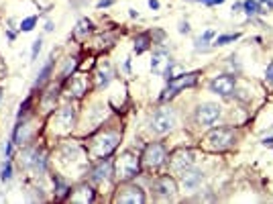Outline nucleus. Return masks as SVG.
I'll use <instances>...</instances> for the list:
<instances>
[{
	"label": "nucleus",
	"mask_w": 273,
	"mask_h": 204,
	"mask_svg": "<svg viewBox=\"0 0 273 204\" xmlns=\"http://www.w3.org/2000/svg\"><path fill=\"white\" fill-rule=\"evenodd\" d=\"M114 172H116L118 180H131V178H135L136 172H139V157H136L135 153H131V151H125L123 155L116 159Z\"/></svg>",
	"instance_id": "1"
},
{
	"label": "nucleus",
	"mask_w": 273,
	"mask_h": 204,
	"mask_svg": "<svg viewBox=\"0 0 273 204\" xmlns=\"http://www.w3.org/2000/svg\"><path fill=\"white\" fill-rule=\"evenodd\" d=\"M176 127V112L172 108H163L157 110L155 116L151 118V131L157 133V135H165Z\"/></svg>",
	"instance_id": "2"
},
{
	"label": "nucleus",
	"mask_w": 273,
	"mask_h": 204,
	"mask_svg": "<svg viewBox=\"0 0 273 204\" xmlns=\"http://www.w3.org/2000/svg\"><path fill=\"white\" fill-rule=\"evenodd\" d=\"M118 141H121V135L114 133V131H106L104 135H100V137L96 139L94 153H96L98 157H106V155H110V153L116 149Z\"/></svg>",
	"instance_id": "3"
},
{
	"label": "nucleus",
	"mask_w": 273,
	"mask_h": 204,
	"mask_svg": "<svg viewBox=\"0 0 273 204\" xmlns=\"http://www.w3.org/2000/svg\"><path fill=\"white\" fill-rule=\"evenodd\" d=\"M196 78H198V74H183V76L172 78V80H169V84H167V88L161 94V100H169V98H174L180 90H183L187 86H194Z\"/></svg>",
	"instance_id": "4"
},
{
	"label": "nucleus",
	"mask_w": 273,
	"mask_h": 204,
	"mask_svg": "<svg viewBox=\"0 0 273 204\" xmlns=\"http://www.w3.org/2000/svg\"><path fill=\"white\" fill-rule=\"evenodd\" d=\"M220 114H223V108L218 104H214V102H204V104H200L196 108V121L204 127H210L218 121Z\"/></svg>",
	"instance_id": "5"
},
{
	"label": "nucleus",
	"mask_w": 273,
	"mask_h": 204,
	"mask_svg": "<svg viewBox=\"0 0 273 204\" xmlns=\"http://www.w3.org/2000/svg\"><path fill=\"white\" fill-rule=\"evenodd\" d=\"M21 157H23V159H21L23 167H27V169H37L39 174L45 172V155H43V153H41L37 147L25 149Z\"/></svg>",
	"instance_id": "6"
},
{
	"label": "nucleus",
	"mask_w": 273,
	"mask_h": 204,
	"mask_svg": "<svg viewBox=\"0 0 273 204\" xmlns=\"http://www.w3.org/2000/svg\"><path fill=\"white\" fill-rule=\"evenodd\" d=\"M234 141V131L232 129H214L210 135H208V143L212 149H227L230 147V143Z\"/></svg>",
	"instance_id": "7"
},
{
	"label": "nucleus",
	"mask_w": 273,
	"mask_h": 204,
	"mask_svg": "<svg viewBox=\"0 0 273 204\" xmlns=\"http://www.w3.org/2000/svg\"><path fill=\"white\" fill-rule=\"evenodd\" d=\"M165 159H167L165 147L159 145V143H151V145H147L145 151H143V161H145L149 167H159Z\"/></svg>",
	"instance_id": "8"
},
{
	"label": "nucleus",
	"mask_w": 273,
	"mask_h": 204,
	"mask_svg": "<svg viewBox=\"0 0 273 204\" xmlns=\"http://www.w3.org/2000/svg\"><path fill=\"white\" fill-rule=\"evenodd\" d=\"M153 188H155V192H157L159 198H165V200L174 198L178 194V184H176V180H172L169 176L157 178L155 184H153Z\"/></svg>",
	"instance_id": "9"
},
{
	"label": "nucleus",
	"mask_w": 273,
	"mask_h": 204,
	"mask_svg": "<svg viewBox=\"0 0 273 204\" xmlns=\"http://www.w3.org/2000/svg\"><path fill=\"white\" fill-rule=\"evenodd\" d=\"M210 90L220 96H230L234 90V78L232 76H216L210 82Z\"/></svg>",
	"instance_id": "10"
},
{
	"label": "nucleus",
	"mask_w": 273,
	"mask_h": 204,
	"mask_svg": "<svg viewBox=\"0 0 273 204\" xmlns=\"http://www.w3.org/2000/svg\"><path fill=\"white\" fill-rule=\"evenodd\" d=\"M194 165V153L190 149H178L172 155V167L176 172H183V169Z\"/></svg>",
	"instance_id": "11"
},
{
	"label": "nucleus",
	"mask_w": 273,
	"mask_h": 204,
	"mask_svg": "<svg viewBox=\"0 0 273 204\" xmlns=\"http://www.w3.org/2000/svg\"><path fill=\"white\" fill-rule=\"evenodd\" d=\"M121 194L116 196V202H127V204H136V202H145V194L139 186H125L123 190H118Z\"/></svg>",
	"instance_id": "12"
},
{
	"label": "nucleus",
	"mask_w": 273,
	"mask_h": 204,
	"mask_svg": "<svg viewBox=\"0 0 273 204\" xmlns=\"http://www.w3.org/2000/svg\"><path fill=\"white\" fill-rule=\"evenodd\" d=\"M74 116H76V112H74V108H70V106H65V108H61L57 114H55V125L59 127V131H70L72 127H74Z\"/></svg>",
	"instance_id": "13"
},
{
	"label": "nucleus",
	"mask_w": 273,
	"mask_h": 204,
	"mask_svg": "<svg viewBox=\"0 0 273 204\" xmlns=\"http://www.w3.org/2000/svg\"><path fill=\"white\" fill-rule=\"evenodd\" d=\"M202 178H204V174H202V172L187 167V169H183L182 184H183V188H185V190H196L198 186L202 184Z\"/></svg>",
	"instance_id": "14"
},
{
	"label": "nucleus",
	"mask_w": 273,
	"mask_h": 204,
	"mask_svg": "<svg viewBox=\"0 0 273 204\" xmlns=\"http://www.w3.org/2000/svg\"><path fill=\"white\" fill-rule=\"evenodd\" d=\"M112 176V163L110 161H100L94 169H92V180L94 182H102V180H108Z\"/></svg>",
	"instance_id": "15"
},
{
	"label": "nucleus",
	"mask_w": 273,
	"mask_h": 204,
	"mask_svg": "<svg viewBox=\"0 0 273 204\" xmlns=\"http://www.w3.org/2000/svg\"><path fill=\"white\" fill-rule=\"evenodd\" d=\"M67 90H70V94H72V96L80 98L84 92H86V80H84L82 76L72 78V82H70V86H67Z\"/></svg>",
	"instance_id": "16"
},
{
	"label": "nucleus",
	"mask_w": 273,
	"mask_h": 204,
	"mask_svg": "<svg viewBox=\"0 0 273 204\" xmlns=\"http://www.w3.org/2000/svg\"><path fill=\"white\" fill-rule=\"evenodd\" d=\"M92 198H94V194L88 186H82V188H78L72 194V202H92Z\"/></svg>",
	"instance_id": "17"
},
{
	"label": "nucleus",
	"mask_w": 273,
	"mask_h": 204,
	"mask_svg": "<svg viewBox=\"0 0 273 204\" xmlns=\"http://www.w3.org/2000/svg\"><path fill=\"white\" fill-rule=\"evenodd\" d=\"M110 78H112V67H110V63L100 65V70H98V86H106V84L110 82Z\"/></svg>",
	"instance_id": "18"
},
{
	"label": "nucleus",
	"mask_w": 273,
	"mask_h": 204,
	"mask_svg": "<svg viewBox=\"0 0 273 204\" xmlns=\"http://www.w3.org/2000/svg\"><path fill=\"white\" fill-rule=\"evenodd\" d=\"M163 63H169V57L163 53V51H159V53H155V57H153V61H151V70L153 72H157V74H163Z\"/></svg>",
	"instance_id": "19"
},
{
	"label": "nucleus",
	"mask_w": 273,
	"mask_h": 204,
	"mask_svg": "<svg viewBox=\"0 0 273 204\" xmlns=\"http://www.w3.org/2000/svg\"><path fill=\"white\" fill-rule=\"evenodd\" d=\"M90 31H92V23H90L88 19H82V21L78 23V27H76V33H74V35H76L78 39H84Z\"/></svg>",
	"instance_id": "20"
},
{
	"label": "nucleus",
	"mask_w": 273,
	"mask_h": 204,
	"mask_svg": "<svg viewBox=\"0 0 273 204\" xmlns=\"http://www.w3.org/2000/svg\"><path fill=\"white\" fill-rule=\"evenodd\" d=\"M51 67H53V57H51V59L47 61V65L43 67V70H41V74L37 76V86H39V84H43V82L47 80V76H49V72H51Z\"/></svg>",
	"instance_id": "21"
},
{
	"label": "nucleus",
	"mask_w": 273,
	"mask_h": 204,
	"mask_svg": "<svg viewBox=\"0 0 273 204\" xmlns=\"http://www.w3.org/2000/svg\"><path fill=\"white\" fill-rule=\"evenodd\" d=\"M35 23H37V16H29V19H25L23 23H21V29L23 31H33V27H35Z\"/></svg>",
	"instance_id": "22"
},
{
	"label": "nucleus",
	"mask_w": 273,
	"mask_h": 204,
	"mask_svg": "<svg viewBox=\"0 0 273 204\" xmlns=\"http://www.w3.org/2000/svg\"><path fill=\"white\" fill-rule=\"evenodd\" d=\"M147 49V37L143 35V37H139V39H136V45H135V51H136V53H143V51Z\"/></svg>",
	"instance_id": "23"
},
{
	"label": "nucleus",
	"mask_w": 273,
	"mask_h": 204,
	"mask_svg": "<svg viewBox=\"0 0 273 204\" xmlns=\"http://www.w3.org/2000/svg\"><path fill=\"white\" fill-rule=\"evenodd\" d=\"M41 39H37L35 43H33V51H31V59H37V55H39V51H41Z\"/></svg>",
	"instance_id": "24"
},
{
	"label": "nucleus",
	"mask_w": 273,
	"mask_h": 204,
	"mask_svg": "<svg viewBox=\"0 0 273 204\" xmlns=\"http://www.w3.org/2000/svg\"><path fill=\"white\" fill-rule=\"evenodd\" d=\"M238 35H225V37H218L216 41H214V45H225V43H230V41H234Z\"/></svg>",
	"instance_id": "25"
},
{
	"label": "nucleus",
	"mask_w": 273,
	"mask_h": 204,
	"mask_svg": "<svg viewBox=\"0 0 273 204\" xmlns=\"http://www.w3.org/2000/svg\"><path fill=\"white\" fill-rule=\"evenodd\" d=\"M245 8H247V12H249V14L257 12V2H255V0H247V2H245Z\"/></svg>",
	"instance_id": "26"
},
{
	"label": "nucleus",
	"mask_w": 273,
	"mask_h": 204,
	"mask_svg": "<svg viewBox=\"0 0 273 204\" xmlns=\"http://www.w3.org/2000/svg\"><path fill=\"white\" fill-rule=\"evenodd\" d=\"M10 178H12V167H10V163H6L4 169H2V180L6 182V180H10Z\"/></svg>",
	"instance_id": "27"
},
{
	"label": "nucleus",
	"mask_w": 273,
	"mask_h": 204,
	"mask_svg": "<svg viewBox=\"0 0 273 204\" xmlns=\"http://www.w3.org/2000/svg\"><path fill=\"white\" fill-rule=\"evenodd\" d=\"M212 37H214V31H206V33H204V35L198 39V45H200V43H206V41H210Z\"/></svg>",
	"instance_id": "28"
},
{
	"label": "nucleus",
	"mask_w": 273,
	"mask_h": 204,
	"mask_svg": "<svg viewBox=\"0 0 273 204\" xmlns=\"http://www.w3.org/2000/svg\"><path fill=\"white\" fill-rule=\"evenodd\" d=\"M267 80H269V82L273 84V61H271V63L267 65Z\"/></svg>",
	"instance_id": "29"
},
{
	"label": "nucleus",
	"mask_w": 273,
	"mask_h": 204,
	"mask_svg": "<svg viewBox=\"0 0 273 204\" xmlns=\"http://www.w3.org/2000/svg\"><path fill=\"white\" fill-rule=\"evenodd\" d=\"M112 2H114V0H100V2H98V6H100V8H104V6L112 4Z\"/></svg>",
	"instance_id": "30"
},
{
	"label": "nucleus",
	"mask_w": 273,
	"mask_h": 204,
	"mask_svg": "<svg viewBox=\"0 0 273 204\" xmlns=\"http://www.w3.org/2000/svg\"><path fill=\"white\" fill-rule=\"evenodd\" d=\"M200 2H208V4H220V2H225V0H200Z\"/></svg>",
	"instance_id": "31"
},
{
	"label": "nucleus",
	"mask_w": 273,
	"mask_h": 204,
	"mask_svg": "<svg viewBox=\"0 0 273 204\" xmlns=\"http://www.w3.org/2000/svg\"><path fill=\"white\" fill-rule=\"evenodd\" d=\"M149 6L151 8H159V2H157V0H149Z\"/></svg>",
	"instance_id": "32"
},
{
	"label": "nucleus",
	"mask_w": 273,
	"mask_h": 204,
	"mask_svg": "<svg viewBox=\"0 0 273 204\" xmlns=\"http://www.w3.org/2000/svg\"><path fill=\"white\" fill-rule=\"evenodd\" d=\"M182 33H187V31H190V29H187V23H182V29H180Z\"/></svg>",
	"instance_id": "33"
}]
</instances>
